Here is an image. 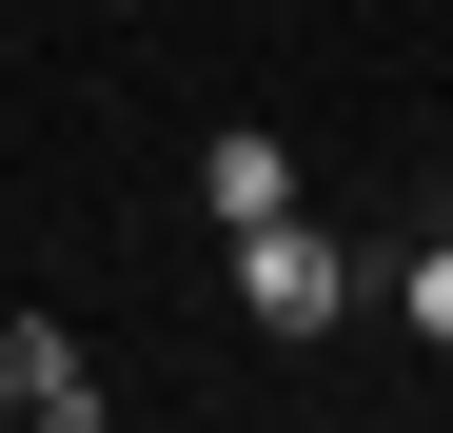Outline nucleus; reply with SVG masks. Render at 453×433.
<instances>
[{"label":"nucleus","instance_id":"obj_3","mask_svg":"<svg viewBox=\"0 0 453 433\" xmlns=\"http://www.w3.org/2000/svg\"><path fill=\"white\" fill-rule=\"evenodd\" d=\"M197 197H217V216H276V197H296V158H276V138H217Z\"/></svg>","mask_w":453,"mask_h":433},{"label":"nucleus","instance_id":"obj_1","mask_svg":"<svg viewBox=\"0 0 453 433\" xmlns=\"http://www.w3.org/2000/svg\"><path fill=\"white\" fill-rule=\"evenodd\" d=\"M237 315H257V335H335V315H355V256H335L296 197H276V216H237Z\"/></svg>","mask_w":453,"mask_h":433},{"label":"nucleus","instance_id":"obj_4","mask_svg":"<svg viewBox=\"0 0 453 433\" xmlns=\"http://www.w3.org/2000/svg\"><path fill=\"white\" fill-rule=\"evenodd\" d=\"M395 296H414V335H434V354H453V237H434V256H414V276H395Z\"/></svg>","mask_w":453,"mask_h":433},{"label":"nucleus","instance_id":"obj_2","mask_svg":"<svg viewBox=\"0 0 453 433\" xmlns=\"http://www.w3.org/2000/svg\"><path fill=\"white\" fill-rule=\"evenodd\" d=\"M0 414H40V433H99V375H80V335H59V315H0Z\"/></svg>","mask_w":453,"mask_h":433}]
</instances>
